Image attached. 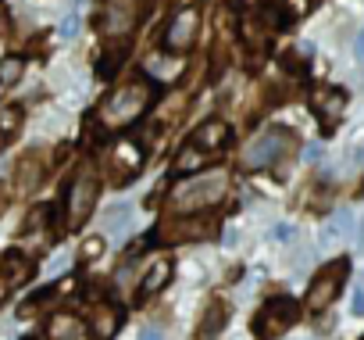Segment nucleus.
Instances as JSON below:
<instances>
[{"label": "nucleus", "instance_id": "6", "mask_svg": "<svg viewBox=\"0 0 364 340\" xmlns=\"http://www.w3.org/2000/svg\"><path fill=\"white\" fill-rule=\"evenodd\" d=\"M93 201H97V172H93V165H82L68 187V230L86 222Z\"/></svg>", "mask_w": 364, "mask_h": 340}, {"label": "nucleus", "instance_id": "30", "mask_svg": "<svg viewBox=\"0 0 364 340\" xmlns=\"http://www.w3.org/2000/svg\"><path fill=\"white\" fill-rule=\"evenodd\" d=\"M275 237H279V240H293V226H289V222L275 226Z\"/></svg>", "mask_w": 364, "mask_h": 340}, {"label": "nucleus", "instance_id": "15", "mask_svg": "<svg viewBox=\"0 0 364 340\" xmlns=\"http://www.w3.org/2000/svg\"><path fill=\"white\" fill-rule=\"evenodd\" d=\"M225 140H229V125H225L222 118H208V122H200V125H197V133H193V143H190V147H197L200 154H208V150L225 147Z\"/></svg>", "mask_w": 364, "mask_h": 340}, {"label": "nucleus", "instance_id": "27", "mask_svg": "<svg viewBox=\"0 0 364 340\" xmlns=\"http://www.w3.org/2000/svg\"><path fill=\"white\" fill-rule=\"evenodd\" d=\"M75 33H79V15H68V19L61 22V29H58V36H61V40H72Z\"/></svg>", "mask_w": 364, "mask_h": 340}, {"label": "nucleus", "instance_id": "33", "mask_svg": "<svg viewBox=\"0 0 364 340\" xmlns=\"http://www.w3.org/2000/svg\"><path fill=\"white\" fill-rule=\"evenodd\" d=\"M139 340H164V336H161V329H154V326H150V329H143V333H139Z\"/></svg>", "mask_w": 364, "mask_h": 340}, {"label": "nucleus", "instance_id": "37", "mask_svg": "<svg viewBox=\"0 0 364 340\" xmlns=\"http://www.w3.org/2000/svg\"><path fill=\"white\" fill-rule=\"evenodd\" d=\"M247 4H254V0H247Z\"/></svg>", "mask_w": 364, "mask_h": 340}, {"label": "nucleus", "instance_id": "26", "mask_svg": "<svg viewBox=\"0 0 364 340\" xmlns=\"http://www.w3.org/2000/svg\"><path fill=\"white\" fill-rule=\"evenodd\" d=\"M200 158H204V154H200L197 147H186V150L178 154V161H175V165H178V168H197V165H200Z\"/></svg>", "mask_w": 364, "mask_h": 340}, {"label": "nucleus", "instance_id": "36", "mask_svg": "<svg viewBox=\"0 0 364 340\" xmlns=\"http://www.w3.org/2000/svg\"><path fill=\"white\" fill-rule=\"evenodd\" d=\"M8 294H11V290H8V287H4V279H0V301H4V297H8Z\"/></svg>", "mask_w": 364, "mask_h": 340}, {"label": "nucleus", "instance_id": "17", "mask_svg": "<svg viewBox=\"0 0 364 340\" xmlns=\"http://www.w3.org/2000/svg\"><path fill=\"white\" fill-rule=\"evenodd\" d=\"M182 58H171V54H150L146 61H143V72L150 76V79H157V83H171V79H178L182 76Z\"/></svg>", "mask_w": 364, "mask_h": 340}, {"label": "nucleus", "instance_id": "4", "mask_svg": "<svg viewBox=\"0 0 364 340\" xmlns=\"http://www.w3.org/2000/svg\"><path fill=\"white\" fill-rule=\"evenodd\" d=\"M143 8H146V0H100L97 26H100L104 36H111V40H125V36L136 29Z\"/></svg>", "mask_w": 364, "mask_h": 340}, {"label": "nucleus", "instance_id": "23", "mask_svg": "<svg viewBox=\"0 0 364 340\" xmlns=\"http://www.w3.org/2000/svg\"><path fill=\"white\" fill-rule=\"evenodd\" d=\"M22 125V111L18 108H0V136L15 140V129Z\"/></svg>", "mask_w": 364, "mask_h": 340}, {"label": "nucleus", "instance_id": "35", "mask_svg": "<svg viewBox=\"0 0 364 340\" xmlns=\"http://www.w3.org/2000/svg\"><path fill=\"white\" fill-rule=\"evenodd\" d=\"M4 22H8V11H4V8H0V33H4Z\"/></svg>", "mask_w": 364, "mask_h": 340}, {"label": "nucleus", "instance_id": "32", "mask_svg": "<svg viewBox=\"0 0 364 340\" xmlns=\"http://www.w3.org/2000/svg\"><path fill=\"white\" fill-rule=\"evenodd\" d=\"M350 161H353V168H364V147L350 150Z\"/></svg>", "mask_w": 364, "mask_h": 340}, {"label": "nucleus", "instance_id": "9", "mask_svg": "<svg viewBox=\"0 0 364 340\" xmlns=\"http://www.w3.org/2000/svg\"><path fill=\"white\" fill-rule=\"evenodd\" d=\"M139 168H143V150L132 140H118L111 147V154H107V180L114 187H125Z\"/></svg>", "mask_w": 364, "mask_h": 340}, {"label": "nucleus", "instance_id": "13", "mask_svg": "<svg viewBox=\"0 0 364 340\" xmlns=\"http://www.w3.org/2000/svg\"><path fill=\"white\" fill-rule=\"evenodd\" d=\"M122 326V308L118 304H107V301H97L90 308V329L97 333V340H107L114 336V329Z\"/></svg>", "mask_w": 364, "mask_h": 340}, {"label": "nucleus", "instance_id": "31", "mask_svg": "<svg viewBox=\"0 0 364 340\" xmlns=\"http://www.w3.org/2000/svg\"><path fill=\"white\" fill-rule=\"evenodd\" d=\"M353 54H357V61H364V29H360L357 40H353Z\"/></svg>", "mask_w": 364, "mask_h": 340}, {"label": "nucleus", "instance_id": "21", "mask_svg": "<svg viewBox=\"0 0 364 340\" xmlns=\"http://www.w3.org/2000/svg\"><path fill=\"white\" fill-rule=\"evenodd\" d=\"M22 72H26V61L22 58H15V54L0 58V90H11L22 79Z\"/></svg>", "mask_w": 364, "mask_h": 340}, {"label": "nucleus", "instance_id": "20", "mask_svg": "<svg viewBox=\"0 0 364 340\" xmlns=\"http://www.w3.org/2000/svg\"><path fill=\"white\" fill-rule=\"evenodd\" d=\"M168 279H171V262L157 258V262L146 269V276H143V283H139V290H136V294H139V301H143V297H154Z\"/></svg>", "mask_w": 364, "mask_h": 340}, {"label": "nucleus", "instance_id": "38", "mask_svg": "<svg viewBox=\"0 0 364 340\" xmlns=\"http://www.w3.org/2000/svg\"><path fill=\"white\" fill-rule=\"evenodd\" d=\"M360 340H364V336H360Z\"/></svg>", "mask_w": 364, "mask_h": 340}, {"label": "nucleus", "instance_id": "29", "mask_svg": "<svg viewBox=\"0 0 364 340\" xmlns=\"http://www.w3.org/2000/svg\"><path fill=\"white\" fill-rule=\"evenodd\" d=\"M304 158H307V161H318V158H321V143H307V147H304Z\"/></svg>", "mask_w": 364, "mask_h": 340}, {"label": "nucleus", "instance_id": "8", "mask_svg": "<svg viewBox=\"0 0 364 340\" xmlns=\"http://www.w3.org/2000/svg\"><path fill=\"white\" fill-rule=\"evenodd\" d=\"M215 237V222L208 215H182V219H168L161 222V230L154 233V240L161 244H182V240H208Z\"/></svg>", "mask_w": 364, "mask_h": 340}, {"label": "nucleus", "instance_id": "19", "mask_svg": "<svg viewBox=\"0 0 364 340\" xmlns=\"http://www.w3.org/2000/svg\"><path fill=\"white\" fill-rule=\"evenodd\" d=\"M350 233H353V212L339 208V212L325 222V230H321V247H332L336 240H343V237H350Z\"/></svg>", "mask_w": 364, "mask_h": 340}, {"label": "nucleus", "instance_id": "14", "mask_svg": "<svg viewBox=\"0 0 364 340\" xmlns=\"http://www.w3.org/2000/svg\"><path fill=\"white\" fill-rule=\"evenodd\" d=\"M29 276H33V262H29L22 251H8L4 258H0V279H4L8 290L22 287Z\"/></svg>", "mask_w": 364, "mask_h": 340}, {"label": "nucleus", "instance_id": "34", "mask_svg": "<svg viewBox=\"0 0 364 340\" xmlns=\"http://www.w3.org/2000/svg\"><path fill=\"white\" fill-rule=\"evenodd\" d=\"M4 208H8V194H4V187H0V215H4Z\"/></svg>", "mask_w": 364, "mask_h": 340}, {"label": "nucleus", "instance_id": "1", "mask_svg": "<svg viewBox=\"0 0 364 340\" xmlns=\"http://www.w3.org/2000/svg\"><path fill=\"white\" fill-rule=\"evenodd\" d=\"M150 101H154V86L150 83H143V79L139 83H125L111 97H104V104L97 108V122L104 129L118 133V129L132 125L136 118H143V111L150 108Z\"/></svg>", "mask_w": 364, "mask_h": 340}, {"label": "nucleus", "instance_id": "5", "mask_svg": "<svg viewBox=\"0 0 364 340\" xmlns=\"http://www.w3.org/2000/svg\"><path fill=\"white\" fill-rule=\"evenodd\" d=\"M296 319H300V308H296L293 297H272V301L257 311L254 333H257V340H275V336H282Z\"/></svg>", "mask_w": 364, "mask_h": 340}, {"label": "nucleus", "instance_id": "16", "mask_svg": "<svg viewBox=\"0 0 364 340\" xmlns=\"http://www.w3.org/2000/svg\"><path fill=\"white\" fill-rule=\"evenodd\" d=\"M40 180H43V154H26L22 161H18V172H15V190L18 194H33L36 187H40Z\"/></svg>", "mask_w": 364, "mask_h": 340}, {"label": "nucleus", "instance_id": "11", "mask_svg": "<svg viewBox=\"0 0 364 340\" xmlns=\"http://www.w3.org/2000/svg\"><path fill=\"white\" fill-rule=\"evenodd\" d=\"M47 340H93L90 326L72 315V311H58L50 322H47Z\"/></svg>", "mask_w": 364, "mask_h": 340}, {"label": "nucleus", "instance_id": "25", "mask_svg": "<svg viewBox=\"0 0 364 340\" xmlns=\"http://www.w3.org/2000/svg\"><path fill=\"white\" fill-rule=\"evenodd\" d=\"M79 254H82V262H97L104 254V237H86L82 247H79Z\"/></svg>", "mask_w": 364, "mask_h": 340}, {"label": "nucleus", "instance_id": "18", "mask_svg": "<svg viewBox=\"0 0 364 340\" xmlns=\"http://www.w3.org/2000/svg\"><path fill=\"white\" fill-rule=\"evenodd\" d=\"M225 322H229V304H225L222 297H211L208 308H204V315H200V326H197L200 340H211L215 333H222Z\"/></svg>", "mask_w": 364, "mask_h": 340}, {"label": "nucleus", "instance_id": "7", "mask_svg": "<svg viewBox=\"0 0 364 340\" xmlns=\"http://www.w3.org/2000/svg\"><path fill=\"white\" fill-rule=\"evenodd\" d=\"M346 272H350V265H346L343 258H339V262H328V265L314 276V283H311V290H307V308H311V311H325V308L336 301V294L343 290Z\"/></svg>", "mask_w": 364, "mask_h": 340}, {"label": "nucleus", "instance_id": "22", "mask_svg": "<svg viewBox=\"0 0 364 340\" xmlns=\"http://www.w3.org/2000/svg\"><path fill=\"white\" fill-rule=\"evenodd\" d=\"M129 215H132V208H129L125 201H118V205H111V208L104 212V222H107V230L125 233V230H129Z\"/></svg>", "mask_w": 364, "mask_h": 340}, {"label": "nucleus", "instance_id": "3", "mask_svg": "<svg viewBox=\"0 0 364 340\" xmlns=\"http://www.w3.org/2000/svg\"><path fill=\"white\" fill-rule=\"evenodd\" d=\"M293 150H296V136H293L289 129H282V125H272V129H264V133L247 147L243 161H247L250 168H268V165H282Z\"/></svg>", "mask_w": 364, "mask_h": 340}, {"label": "nucleus", "instance_id": "28", "mask_svg": "<svg viewBox=\"0 0 364 340\" xmlns=\"http://www.w3.org/2000/svg\"><path fill=\"white\" fill-rule=\"evenodd\" d=\"M350 308H353V315H364V287H353V297H350Z\"/></svg>", "mask_w": 364, "mask_h": 340}, {"label": "nucleus", "instance_id": "24", "mask_svg": "<svg viewBox=\"0 0 364 340\" xmlns=\"http://www.w3.org/2000/svg\"><path fill=\"white\" fill-rule=\"evenodd\" d=\"M47 215H50L47 208H33V212H29V219H26V230H22V233H26V237H43Z\"/></svg>", "mask_w": 364, "mask_h": 340}, {"label": "nucleus", "instance_id": "2", "mask_svg": "<svg viewBox=\"0 0 364 340\" xmlns=\"http://www.w3.org/2000/svg\"><path fill=\"white\" fill-rule=\"evenodd\" d=\"M229 194V172L225 168H215V172H200L193 180H182L171 190V208L175 212H200L218 205Z\"/></svg>", "mask_w": 364, "mask_h": 340}, {"label": "nucleus", "instance_id": "12", "mask_svg": "<svg viewBox=\"0 0 364 340\" xmlns=\"http://www.w3.org/2000/svg\"><path fill=\"white\" fill-rule=\"evenodd\" d=\"M343 108H346V93L343 90H328V86H318L314 90V111L325 125H336L343 118Z\"/></svg>", "mask_w": 364, "mask_h": 340}, {"label": "nucleus", "instance_id": "10", "mask_svg": "<svg viewBox=\"0 0 364 340\" xmlns=\"http://www.w3.org/2000/svg\"><path fill=\"white\" fill-rule=\"evenodd\" d=\"M197 26H200V15H197L193 8H182V11L168 22V29H164L168 51H186V47L193 43V36H197Z\"/></svg>", "mask_w": 364, "mask_h": 340}]
</instances>
